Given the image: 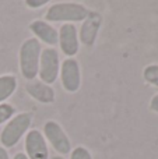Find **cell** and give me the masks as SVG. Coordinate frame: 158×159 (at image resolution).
Wrapping results in <instances>:
<instances>
[{
	"label": "cell",
	"mask_w": 158,
	"mask_h": 159,
	"mask_svg": "<svg viewBox=\"0 0 158 159\" xmlns=\"http://www.w3.org/2000/svg\"><path fill=\"white\" fill-rule=\"evenodd\" d=\"M13 159H28V157L24 154V152H17V154L13 157Z\"/></svg>",
	"instance_id": "d6986e66"
},
{
	"label": "cell",
	"mask_w": 158,
	"mask_h": 159,
	"mask_svg": "<svg viewBox=\"0 0 158 159\" xmlns=\"http://www.w3.org/2000/svg\"><path fill=\"white\" fill-rule=\"evenodd\" d=\"M60 55L55 48H45L42 49L41 59L38 67V80L48 85H52L58 81L60 73Z\"/></svg>",
	"instance_id": "277c9868"
},
{
	"label": "cell",
	"mask_w": 158,
	"mask_h": 159,
	"mask_svg": "<svg viewBox=\"0 0 158 159\" xmlns=\"http://www.w3.org/2000/svg\"><path fill=\"white\" fill-rule=\"evenodd\" d=\"M42 53V45L38 39L28 38L21 43L18 50V67L20 73L27 81L38 77L39 59Z\"/></svg>",
	"instance_id": "3957f363"
},
{
	"label": "cell",
	"mask_w": 158,
	"mask_h": 159,
	"mask_svg": "<svg viewBox=\"0 0 158 159\" xmlns=\"http://www.w3.org/2000/svg\"><path fill=\"white\" fill-rule=\"evenodd\" d=\"M104 17L101 13L94 10H90L87 18L81 22L80 30H78V39H80V45H84L87 48H91L95 45L98 38L100 30L102 27Z\"/></svg>",
	"instance_id": "ba28073f"
},
{
	"label": "cell",
	"mask_w": 158,
	"mask_h": 159,
	"mask_svg": "<svg viewBox=\"0 0 158 159\" xmlns=\"http://www.w3.org/2000/svg\"><path fill=\"white\" fill-rule=\"evenodd\" d=\"M24 88H25V92L28 93V96H31L34 101L39 102L42 105H50L56 101L55 88L52 85H48L36 78L27 81Z\"/></svg>",
	"instance_id": "8fae6325"
},
{
	"label": "cell",
	"mask_w": 158,
	"mask_h": 159,
	"mask_svg": "<svg viewBox=\"0 0 158 159\" xmlns=\"http://www.w3.org/2000/svg\"><path fill=\"white\" fill-rule=\"evenodd\" d=\"M143 80H144L147 84H150L151 87H156L158 88V64L153 63V64H148L143 69Z\"/></svg>",
	"instance_id": "4fadbf2b"
},
{
	"label": "cell",
	"mask_w": 158,
	"mask_h": 159,
	"mask_svg": "<svg viewBox=\"0 0 158 159\" xmlns=\"http://www.w3.org/2000/svg\"><path fill=\"white\" fill-rule=\"evenodd\" d=\"M17 87H18V80L14 74L0 75V103H4L8 98H11L17 91Z\"/></svg>",
	"instance_id": "7c38bea8"
},
{
	"label": "cell",
	"mask_w": 158,
	"mask_h": 159,
	"mask_svg": "<svg viewBox=\"0 0 158 159\" xmlns=\"http://www.w3.org/2000/svg\"><path fill=\"white\" fill-rule=\"evenodd\" d=\"M0 159H10V155H8V151L3 147H0Z\"/></svg>",
	"instance_id": "ac0fdd59"
},
{
	"label": "cell",
	"mask_w": 158,
	"mask_h": 159,
	"mask_svg": "<svg viewBox=\"0 0 158 159\" xmlns=\"http://www.w3.org/2000/svg\"><path fill=\"white\" fill-rule=\"evenodd\" d=\"M42 134H44L45 140H46L48 145L53 148V151L58 155H64L72 152V141H70L69 135L63 130V127L55 120H48L45 121L44 127H42Z\"/></svg>",
	"instance_id": "5b68a950"
},
{
	"label": "cell",
	"mask_w": 158,
	"mask_h": 159,
	"mask_svg": "<svg viewBox=\"0 0 158 159\" xmlns=\"http://www.w3.org/2000/svg\"><path fill=\"white\" fill-rule=\"evenodd\" d=\"M24 154L28 159H49V145L38 129H31L24 137Z\"/></svg>",
	"instance_id": "52a82bcc"
},
{
	"label": "cell",
	"mask_w": 158,
	"mask_h": 159,
	"mask_svg": "<svg viewBox=\"0 0 158 159\" xmlns=\"http://www.w3.org/2000/svg\"><path fill=\"white\" fill-rule=\"evenodd\" d=\"M49 159H66V158L62 157V155H58V154H56V155H53V157H50Z\"/></svg>",
	"instance_id": "ffe728a7"
},
{
	"label": "cell",
	"mask_w": 158,
	"mask_h": 159,
	"mask_svg": "<svg viewBox=\"0 0 158 159\" xmlns=\"http://www.w3.org/2000/svg\"><path fill=\"white\" fill-rule=\"evenodd\" d=\"M31 124H32V113H17L4 124L0 131V147L6 149L14 148L31 130Z\"/></svg>",
	"instance_id": "7a4b0ae2"
},
{
	"label": "cell",
	"mask_w": 158,
	"mask_h": 159,
	"mask_svg": "<svg viewBox=\"0 0 158 159\" xmlns=\"http://www.w3.org/2000/svg\"><path fill=\"white\" fill-rule=\"evenodd\" d=\"M90 13V8L76 2H58L48 7L45 21L60 22V24H76L83 22Z\"/></svg>",
	"instance_id": "6da1fadb"
},
{
	"label": "cell",
	"mask_w": 158,
	"mask_h": 159,
	"mask_svg": "<svg viewBox=\"0 0 158 159\" xmlns=\"http://www.w3.org/2000/svg\"><path fill=\"white\" fill-rule=\"evenodd\" d=\"M28 30L34 35V38L46 45V48H53L58 45V30L50 22L45 20H34L28 24Z\"/></svg>",
	"instance_id": "30bf717a"
},
{
	"label": "cell",
	"mask_w": 158,
	"mask_h": 159,
	"mask_svg": "<svg viewBox=\"0 0 158 159\" xmlns=\"http://www.w3.org/2000/svg\"><path fill=\"white\" fill-rule=\"evenodd\" d=\"M58 45L60 52L66 57H74L80 50V39H78V28L76 24H62L58 30Z\"/></svg>",
	"instance_id": "9c48e42d"
},
{
	"label": "cell",
	"mask_w": 158,
	"mask_h": 159,
	"mask_svg": "<svg viewBox=\"0 0 158 159\" xmlns=\"http://www.w3.org/2000/svg\"><path fill=\"white\" fill-rule=\"evenodd\" d=\"M17 115V107L11 103H0V126L6 124L10 119H13Z\"/></svg>",
	"instance_id": "5bb4252c"
},
{
	"label": "cell",
	"mask_w": 158,
	"mask_h": 159,
	"mask_svg": "<svg viewBox=\"0 0 158 159\" xmlns=\"http://www.w3.org/2000/svg\"><path fill=\"white\" fill-rule=\"evenodd\" d=\"M148 107H150L151 112H154V113H157L158 115V93L151 96L150 103H148Z\"/></svg>",
	"instance_id": "e0dca14e"
},
{
	"label": "cell",
	"mask_w": 158,
	"mask_h": 159,
	"mask_svg": "<svg viewBox=\"0 0 158 159\" xmlns=\"http://www.w3.org/2000/svg\"><path fill=\"white\" fill-rule=\"evenodd\" d=\"M48 4H49L48 0H25V6L31 10H38V8L45 7Z\"/></svg>",
	"instance_id": "2e32d148"
},
{
	"label": "cell",
	"mask_w": 158,
	"mask_h": 159,
	"mask_svg": "<svg viewBox=\"0 0 158 159\" xmlns=\"http://www.w3.org/2000/svg\"><path fill=\"white\" fill-rule=\"evenodd\" d=\"M70 159H94V158H92L91 151H90L87 147L78 145L72 149V152H70Z\"/></svg>",
	"instance_id": "9a60e30c"
},
{
	"label": "cell",
	"mask_w": 158,
	"mask_h": 159,
	"mask_svg": "<svg viewBox=\"0 0 158 159\" xmlns=\"http://www.w3.org/2000/svg\"><path fill=\"white\" fill-rule=\"evenodd\" d=\"M62 88L69 93H76L81 88V67L76 57H64L59 73Z\"/></svg>",
	"instance_id": "8992f818"
}]
</instances>
